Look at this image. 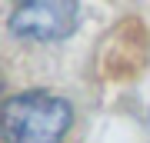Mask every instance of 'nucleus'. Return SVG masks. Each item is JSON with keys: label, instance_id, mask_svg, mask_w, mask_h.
<instances>
[{"label": "nucleus", "instance_id": "nucleus-1", "mask_svg": "<svg viewBox=\"0 0 150 143\" xmlns=\"http://www.w3.org/2000/svg\"><path fill=\"white\" fill-rule=\"evenodd\" d=\"M70 103L47 90H23L4 103L7 143H60L70 130Z\"/></svg>", "mask_w": 150, "mask_h": 143}, {"label": "nucleus", "instance_id": "nucleus-2", "mask_svg": "<svg viewBox=\"0 0 150 143\" xmlns=\"http://www.w3.org/2000/svg\"><path fill=\"white\" fill-rule=\"evenodd\" d=\"M80 23V10L77 4L67 0H37V4H20L10 13V30L23 40H40L54 43L67 40Z\"/></svg>", "mask_w": 150, "mask_h": 143}]
</instances>
